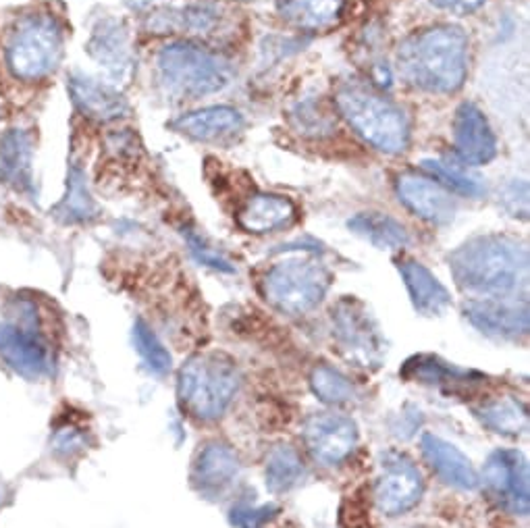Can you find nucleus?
<instances>
[{
    "label": "nucleus",
    "instance_id": "obj_1",
    "mask_svg": "<svg viewBox=\"0 0 530 528\" xmlns=\"http://www.w3.org/2000/svg\"><path fill=\"white\" fill-rule=\"evenodd\" d=\"M447 262L456 285L476 298L518 296L528 283V248L503 233L470 237Z\"/></svg>",
    "mask_w": 530,
    "mask_h": 528
},
{
    "label": "nucleus",
    "instance_id": "obj_2",
    "mask_svg": "<svg viewBox=\"0 0 530 528\" xmlns=\"http://www.w3.org/2000/svg\"><path fill=\"white\" fill-rule=\"evenodd\" d=\"M468 34L454 23H437L397 48V69L406 84L429 94H454L468 75Z\"/></svg>",
    "mask_w": 530,
    "mask_h": 528
},
{
    "label": "nucleus",
    "instance_id": "obj_3",
    "mask_svg": "<svg viewBox=\"0 0 530 528\" xmlns=\"http://www.w3.org/2000/svg\"><path fill=\"white\" fill-rule=\"evenodd\" d=\"M335 107L356 134L383 154H402L410 146V119L400 104L370 82L350 79L335 92Z\"/></svg>",
    "mask_w": 530,
    "mask_h": 528
},
{
    "label": "nucleus",
    "instance_id": "obj_4",
    "mask_svg": "<svg viewBox=\"0 0 530 528\" xmlns=\"http://www.w3.org/2000/svg\"><path fill=\"white\" fill-rule=\"evenodd\" d=\"M154 73L158 88L175 102L217 94L231 82V67L219 52L192 40L169 42L158 50Z\"/></svg>",
    "mask_w": 530,
    "mask_h": 528
},
{
    "label": "nucleus",
    "instance_id": "obj_5",
    "mask_svg": "<svg viewBox=\"0 0 530 528\" xmlns=\"http://www.w3.org/2000/svg\"><path fill=\"white\" fill-rule=\"evenodd\" d=\"M237 362L223 352H202L183 362L177 377V400L198 422H215L240 391Z\"/></svg>",
    "mask_w": 530,
    "mask_h": 528
},
{
    "label": "nucleus",
    "instance_id": "obj_6",
    "mask_svg": "<svg viewBox=\"0 0 530 528\" xmlns=\"http://www.w3.org/2000/svg\"><path fill=\"white\" fill-rule=\"evenodd\" d=\"M65 28L46 11L17 17L5 42L9 73L23 84H36L55 73L63 61Z\"/></svg>",
    "mask_w": 530,
    "mask_h": 528
},
{
    "label": "nucleus",
    "instance_id": "obj_7",
    "mask_svg": "<svg viewBox=\"0 0 530 528\" xmlns=\"http://www.w3.org/2000/svg\"><path fill=\"white\" fill-rule=\"evenodd\" d=\"M333 281L325 264L306 254L289 256L264 273L260 292L275 310L302 316L321 304Z\"/></svg>",
    "mask_w": 530,
    "mask_h": 528
},
{
    "label": "nucleus",
    "instance_id": "obj_8",
    "mask_svg": "<svg viewBox=\"0 0 530 528\" xmlns=\"http://www.w3.org/2000/svg\"><path fill=\"white\" fill-rule=\"evenodd\" d=\"M0 358L28 381H40L52 375L55 358L40 329L38 308L32 300H15L7 319L0 321Z\"/></svg>",
    "mask_w": 530,
    "mask_h": 528
},
{
    "label": "nucleus",
    "instance_id": "obj_9",
    "mask_svg": "<svg viewBox=\"0 0 530 528\" xmlns=\"http://www.w3.org/2000/svg\"><path fill=\"white\" fill-rule=\"evenodd\" d=\"M333 337L339 352L358 366H379L385 354L381 331L366 306L356 298H341L331 310Z\"/></svg>",
    "mask_w": 530,
    "mask_h": 528
},
{
    "label": "nucleus",
    "instance_id": "obj_10",
    "mask_svg": "<svg viewBox=\"0 0 530 528\" xmlns=\"http://www.w3.org/2000/svg\"><path fill=\"white\" fill-rule=\"evenodd\" d=\"M144 25L150 34L215 38L225 30L227 13L215 0H181L146 11Z\"/></svg>",
    "mask_w": 530,
    "mask_h": 528
},
{
    "label": "nucleus",
    "instance_id": "obj_11",
    "mask_svg": "<svg viewBox=\"0 0 530 528\" xmlns=\"http://www.w3.org/2000/svg\"><path fill=\"white\" fill-rule=\"evenodd\" d=\"M424 493V479L420 468L400 452H387L379 464L375 483V501L381 514L389 518L404 516L420 504Z\"/></svg>",
    "mask_w": 530,
    "mask_h": 528
},
{
    "label": "nucleus",
    "instance_id": "obj_12",
    "mask_svg": "<svg viewBox=\"0 0 530 528\" xmlns=\"http://www.w3.org/2000/svg\"><path fill=\"white\" fill-rule=\"evenodd\" d=\"M358 437V425L346 414L321 412L310 416L304 425L308 452L323 466H339L346 462L356 450Z\"/></svg>",
    "mask_w": 530,
    "mask_h": 528
},
{
    "label": "nucleus",
    "instance_id": "obj_13",
    "mask_svg": "<svg viewBox=\"0 0 530 528\" xmlns=\"http://www.w3.org/2000/svg\"><path fill=\"white\" fill-rule=\"evenodd\" d=\"M485 485L503 510L526 516L530 510L528 462L518 450H495L483 468Z\"/></svg>",
    "mask_w": 530,
    "mask_h": 528
},
{
    "label": "nucleus",
    "instance_id": "obj_14",
    "mask_svg": "<svg viewBox=\"0 0 530 528\" xmlns=\"http://www.w3.org/2000/svg\"><path fill=\"white\" fill-rule=\"evenodd\" d=\"M242 479V462L225 441L204 443L190 470L192 487L206 499H223Z\"/></svg>",
    "mask_w": 530,
    "mask_h": 528
},
{
    "label": "nucleus",
    "instance_id": "obj_15",
    "mask_svg": "<svg viewBox=\"0 0 530 528\" xmlns=\"http://www.w3.org/2000/svg\"><path fill=\"white\" fill-rule=\"evenodd\" d=\"M395 194L410 213L435 227H445L458 215V200L431 177L402 173L395 179Z\"/></svg>",
    "mask_w": 530,
    "mask_h": 528
},
{
    "label": "nucleus",
    "instance_id": "obj_16",
    "mask_svg": "<svg viewBox=\"0 0 530 528\" xmlns=\"http://www.w3.org/2000/svg\"><path fill=\"white\" fill-rule=\"evenodd\" d=\"M472 327L493 339H520L528 335V302L526 298H479L464 306Z\"/></svg>",
    "mask_w": 530,
    "mask_h": 528
},
{
    "label": "nucleus",
    "instance_id": "obj_17",
    "mask_svg": "<svg viewBox=\"0 0 530 528\" xmlns=\"http://www.w3.org/2000/svg\"><path fill=\"white\" fill-rule=\"evenodd\" d=\"M88 55L113 79V84L127 82L136 67V52L125 23L115 17H102L90 34Z\"/></svg>",
    "mask_w": 530,
    "mask_h": 528
},
{
    "label": "nucleus",
    "instance_id": "obj_18",
    "mask_svg": "<svg viewBox=\"0 0 530 528\" xmlns=\"http://www.w3.org/2000/svg\"><path fill=\"white\" fill-rule=\"evenodd\" d=\"M454 148L466 167L489 165L497 156L495 131L474 102H462L454 115Z\"/></svg>",
    "mask_w": 530,
    "mask_h": 528
},
{
    "label": "nucleus",
    "instance_id": "obj_19",
    "mask_svg": "<svg viewBox=\"0 0 530 528\" xmlns=\"http://www.w3.org/2000/svg\"><path fill=\"white\" fill-rule=\"evenodd\" d=\"M69 94L79 115L96 123H113L129 113V102L113 82H100L86 73L69 77Z\"/></svg>",
    "mask_w": 530,
    "mask_h": 528
},
{
    "label": "nucleus",
    "instance_id": "obj_20",
    "mask_svg": "<svg viewBox=\"0 0 530 528\" xmlns=\"http://www.w3.org/2000/svg\"><path fill=\"white\" fill-rule=\"evenodd\" d=\"M169 127L177 134L196 140V142H227L235 136H240L246 121L244 115L227 107V104H217V107H206L200 111L183 113L169 123Z\"/></svg>",
    "mask_w": 530,
    "mask_h": 528
},
{
    "label": "nucleus",
    "instance_id": "obj_21",
    "mask_svg": "<svg viewBox=\"0 0 530 528\" xmlns=\"http://www.w3.org/2000/svg\"><path fill=\"white\" fill-rule=\"evenodd\" d=\"M0 183L17 194L32 196L34 186V140L25 129H7L0 136Z\"/></svg>",
    "mask_w": 530,
    "mask_h": 528
},
{
    "label": "nucleus",
    "instance_id": "obj_22",
    "mask_svg": "<svg viewBox=\"0 0 530 528\" xmlns=\"http://www.w3.org/2000/svg\"><path fill=\"white\" fill-rule=\"evenodd\" d=\"M420 447L424 460L429 462L433 472L445 485L460 491L479 489V474H476L468 456H464L454 443H449L433 433H424L420 439Z\"/></svg>",
    "mask_w": 530,
    "mask_h": 528
},
{
    "label": "nucleus",
    "instance_id": "obj_23",
    "mask_svg": "<svg viewBox=\"0 0 530 528\" xmlns=\"http://www.w3.org/2000/svg\"><path fill=\"white\" fill-rule=\"evenodd\" d=\"M300 217L296 202L281 194H254L240 208L235 221L242 231L252 235H267L289 229Z\"/></svg>",
    "mask_w": 530,
    "mask_h": 528
},
{
    "label": "nucleus",
    "instance_id": "obj_24",
    "mask_svg": "<svg viewBox=\"0 0 530 528\" xmlns=\"http://www.w3.org/2000/svg\"><path fill=\"white\" fill-rule=\"evenodd\" d=\"M400 375L406 381L422 383V385H433L439 389H449V391H460L464 387L479 385L485 381V377L476 371H466V368L454 366L439 356L433 354H418L412 356Z\"/></svg>",
    "mask_w": 530,
    "mask_h": 528
},
{
    "label": "nucleus",
    "instance_id": "obj_25",
    "mask_svg": "<svg viewBox=\"0 0 530 528\" xmlns=\"http://www.w3.org/2000/svg\"><path fill=\"white\" fill-rule=\"evenodd\" d=\"M397 269L404 279L410 300L422 316H441L452 306V296L447 287L418 260H400Z\"/></svg>",
    "mask_w": 530,
    "mask_h": 528
},
{
    "label": "nucleus",
    "instance_id": "obj_26",
    "mask_svg": "<svg viewBox=\"0 0 530 528\" xmlns=\"http://www.w3.org/2000/svg\"><path fill=\"white\" fill-rule=\"evenodd\" d=\"M346 0H277L283 21L302 32H323L339 23Z\"/></svg>",
    "mask_w": 530,
    "mask_h": 528
},
{
    "label": "nucleus",
    "instance_id": "obj_27",
    "mask_svg": "<svg viewBox=\"0 0 530 528\" xmlns=\"http://www.w3.org/2000/svg\"><path fill=\"white\" fill-rule=\"evenodd\" d=\"M86 171L79 165H71L69 175H67V192L63 200L50 210L52 217H55L63 225H86L98 219L100 208L96 200L90 194V188L86 183Z\"/></svg>",
    "mask_w": 530,
    "mask_h": 528
},
{
    "label": "nucleus",
    "instance_id": "obj_28",
    "mask_svg": "<svg viewBox=\"0 0 530 528\" xmlns=\"http://www.w3.org/2000/svg\"><path fill=\"white\" fill-rule=\"evenodd\" d=\"M348 229L379 250H404L410 246V233L406 227L385 213H377V210L354 215L348 221Z\"/></svg>",
    "mask_w": 530,
    "mask_h": 528
},
{
    "label": "nucleus",
    "instance_id": "obj_29",
    "mask_svg": "<svg viewBox=\"0 0 530 528\" xmlns=\"http://www.w3.org/2000/svg\"><path fill=\"white\" fill-rule=\"evenodd\" d=\"M474 416L481 420V425L501 437H520L528 431V408L522 400L499 398L474 410Z\"/></svg>",
    "mask_w": 530,
    "mask_h": 528
},
{
    "label": "nucleus",
    "instance_id": "obj_30",
    "mask_svg": "<svg viewBox=\"0 0 530 528\" xmlns=\"http://www.w3.org/2000/svg\"><path fill=\"white\" fill-rule=\"evenodd\" d=\"M267 487L273 493H287L298 487L306 477V464L296 447L279 443L267 456Z\"/></svg>",
    "mask_w": 530,
    "mask_h": 528
},
{
    "label": "nucleus",
    "instance_id": "obj_31",
    "mask_svg": "<svg viewBox=\"0 0 530 528\" xmlns=\"http://www.w3.org/2000/svg\"><path fill=\"white\" fill-rule=\"evenodd\" d=\"M420 167L447 192L474 200H479L487 194V186L481 181V177L468 173L466 167L454 161H447V158H424Z\"/></svg>",
    "mask_w": 530,
    "mask_h": 528
},
{
    "label": "nucleus",
    "instance_id": "obj_32",
    "mask_svg": "<svg viewBox=\"0 0 530 528\" xmlns=\"http://www.w3.org/2000/svg\"><path fill=\"white\" fill-rule=\"evenodd\" d=\"M310 389L318 400L331 406L348 404L358 395L356 385L331 364L314 366L310 375Z\"/></svg>",
    "mask_w": 530,
    "mask_h": 528
},
{
    "label": "nucleus",
    "instance_id": "obj_33",
    "mask_svg": "<svg viewBox=\"0 0 530 528\" xmlns=\"http://www.w3.org/2000/svg\"><path fill=\"white\" fill-rule=\"evenodd\" d=\"M134 346L152 373L167 375L171 371V352L144 321H136L134 325Z\"/></svg>",
    "mask_w": 530,
    "mask_h": 528
},
{
    "label": "nucleus",
    "instance_id": "obj_34",
    "mask_svg": "<svg viewBox=\"0 0 530 528\" xmlns=\"http://www.w3.org/2000/svg\"><path fill=\"white\" fill-rule=\"evenodd\" d=\"M291 125L302 136L310 138H325L331 136L335 131V119L329 111H325L321 104H316L314 100L302 102L291 111Z\"/></svg>",
    "mask_w": 530,
    "mask_h": 528
},
{
    "label": "nucleus",
    "instance_id": "obj_35",
    "mask_svg": "<svg viewBox=\"0 0 530 528\" xmlns=\"http://www.w3.org/2000/svg\"><path fill=\"white\" fill-rule=\"evenodd\" d=\"M281 510L275 504H264V506H235L229 512V522L235 528H269L277 518Z\"/></svg>",
    "mask_w": 530,
    "mask_h": 528
},
{
    "label": "nucleus",
    "instance_id": "obj_36",
    "mask_svg": "<svg viewBox=\"0 0 530 528\" xmlns=\"http://www.w3.org/2000/svg\"><path fill=\"white\" fill-rule=\"evenodd\" d=\"M183 235H185V240H188V244H190V250H192L194 258L200 264H204V267L217 269L221 273H235L233 264L217 248H212L200 233H196L192 229H185Z\"/></svg>",
    "mask_w": 530,
    "mask_h": 528
},
{
    "label": "nucleus",
    "instance_id": "obj_37",
    "mask_svg": "<svg viewBox=\"0 0 530 528\" xmlns=\"http://www.w3.org/2000/svg\"><path fill=\"white\" fill-rule=\"evenodd\" d=\"M501 206L508 210L512 217L528 219V186L524 179H514L510 181L506 188L499 194Z\"/></svg>",
    "mask_w": 530,
    "mask_h": 528
},
{
    "label": "nucleus",
    "instance_id": "obj_38",
    "mask_svg": "<svg viewBox=\"0 0 530 528\" xmlns=\"http://www.w3.org/2000/svg\"><path fill=\"white\" fill-rule=\"evenodd\" d=\"M52 445H55V452L71 458L73 454L82 452L86 447V437L82 431H77L75 427H65L55 433V439H52Z\"/></svg>",
    "mask_w": 530,
    "mask_h": 528
},
{
    "label": "nucleus",
    "instance_id": "obj_39",
    "mask_svg": "<svg viewBox=\"0 0 530 528\" xmlns=\"http://www.w3.org/2000/svg\"><path fill=\"white\" fill-rule=\"evenodd\" d=\"M483 5H485V0H439V7L452 9V11L462 13V15L481 9Z\"/></svg>",
    "mask_w": 530,
    "mask_h": 528
},
{
    "label": "nucleus",
    "instance_id": "obj_40",
    "mask_svg": "<svg viewBox=\"0 0 530 528\" xmlns=\"http://www.w3.org/2000/svg\"><path fill=\"white\" fill-rule=\"evenodd\" d=\"M416 528H429V526H416Z\"/></svg>",
    "mask_w": 530,
    "mask_h": 528
}]
</instances>
